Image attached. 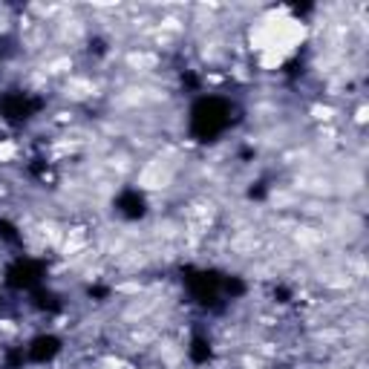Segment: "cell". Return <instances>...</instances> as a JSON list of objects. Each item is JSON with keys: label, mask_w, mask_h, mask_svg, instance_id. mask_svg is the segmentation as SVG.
<instances>
[{"label": "cell", "mask_w": 369, "mask_h": 369, "mask_svg": "<svg viewBox=\"0 0 369 369\" xmlns=\"http://www.w3.org/2000/svg\"><path fill=\"white\" fill-rule=\"evenodd\" d=\"M58 352H61V338H55V335H38L26 346V358L32 363H49L58 358Z\"/></svg>", "instance_id": "cell-6"}, {"label": "cell", "mask_w": 369, "mask_h": 369, "mask_svg": "<svg viewBox=\"0 0 369 369\" xmlns=\"http://www.w3.org/2000/svg\"><path fill=\"white\" fill-rule=\"evenodd\" d=\"M24 361H29L24 349H12V352L6 355V366H9V369H21V366H24Z\"/></svg>", "instance_id": "cell-11"}, {"label": "cell", "mask_w": 369, "mask_h": 369, "mask_svg": "<svg viewBox=\"0 0 369 369\" xmlns=\"http://www.w3.org/2000/svg\"><path fill=\"white\" fill-rule=\"evenodd\" d=\"M107 52V41L104 38H95V41H90V55H104Z\"/></svg>", "instance_id": "cell-15"}, {"label": "cell", "mask_w": 369, "mask_h": 369, "mask_svg": "<svg viewBox=\"0 0 369 369\" xmlns=\"http://www.w3.org/2000/svg\"><path fill=\"white\" fill-rule=\"evenodd\" d=\"M182 84L188 87V90H199V79H197V75H193V72H182Z\"/></svg>", "instance_id": "cell-16"}, {"label": "cell", "mask_w": 369, "mask_h": 369, "mask_svg": "<svg viewBox=\"0 0 369 369\" xmlns=\"http://www.w3.org/2000/svg\"><path fill=\"white\" fill-rule=\"evenodd\" d=\"M248 199H265V182H257L248 188Z\"/></svg>", "instance_id": "cell-14"}, {"label": "cell", "mask_w": 369, "mask_h": 369, "mask_svg": "<svg viewBox=\"0 0 369 369\" xmlns=\"http://www.w3.org/2000/svg\"><path fill=\"white\" fill-rule=\"evenodd\" d=\"M29 170H32V177L44 179V182H47V179H52V170H49V165H47V162H35Z\"/></svg>", "instance_id": "cell-12"}, {"label": "cell", "mask_w": 369, "mask_h": 369, "mask_svg": "<svg viewBox=\"0 0 369 369\" xmlns=\"http://www.w3.org/2000/svg\"><path fill=\"white\" fill-rule=\"evenodd\" d=\"M274 300H277V303H288V300H291V291H288L286 286H277V288H274Z\"/></svg>", "instance_id": "cell-17"}, {"label": "cell", "mask_w": 369, "mask_h": 369, "mask_svg": "<svg viewBox=\"0 0 369 369\" xmlns=\"http://www.w3.org/2000/svg\"><path fill=\"white\" fill-rule=\"evenodd\" d=\"M32 306L41 309V312H49V315H58L64 309L61 297H58L55 291H49V288H35L32 291Z\"/></svg>", "instance_id": "cell-7"}, {"label": "cell", "mask_w": 369, "mask_h": 369, "mask_svg": "<svg viewBox=\"0 0 369 369\" xmlns=\"http://www.w3.org/2000/svg\"><path fill=\"white\" fill-rule=\"evenodd\" d=\"M87 295H90L92 300H107V297H110V288H107V286H90Z\"/></svg>", "instance_id": "cell-13"}, {"label": "cell", "mask_w": 369, "mask_h": 369, "mask_svg": "<svg viewBox=\"0 0 369 369\" xmlns=\"http://www.w3.org/2000/svg\"><path fill=\"white\" fill-rule=\"evenodd\" d=\"M231 113H234L231 101L220 99V95H202V99L190 107V136L202 145L217 142L220 136L234 124Z\"/></svg>", "instance_id": "cell-1"}, {"label": "cell", "mask_w": 369, "mask_h": 369, "mask_svg": "<svg viewBox=\"0 0 369 369\" xmlns=\"http://www.w3.org/2000/svg\"><path fill=\"white\" fill-rule=\"evenodd\" d=\"M44 107V99H35L29 92H9L3 95V101H0V113H3V119L9 124H24L29 122L32 115H38Z\"/></svg>", "instance_id": "cell-4"}, {"label": "cell", "mask_w": 369, "mask_h": 369, "mask_svg": "<svg viewBox=\"0 0 369 369\" xmlns=\"http://www.w3.org/2000/svg\"><path fill=\"white\" fill-rule=\"evenodd\" d=\"M44 274H47V265L41 260L21 257V260H15L9 265V271H6V286L9 288H17V291H35V288H41Z\"/></svg>", "instance_id": "cell-3"}, {"label": "cell", "mask_w": 369, "mask_h": 369, "mask_svg": "<svg viewBox=\"0 0 369 369\" xmlns=\"http://www.w3.org/2000/svg\"><path fill=\"white\" fill-rule=\"evenodd\" d=\"M0 240L9 243V245H17V243H21V234H17V228H15L9 220H0Z\"/></svg>", "instance_id": "cell-10"}, {"label": "cell", "mask_w": 369, "mask_h": 369, "mask_svg": "<svg viewBox=\"0 0 369 369\" xmlns=\"http://www.w3.org/2000/svg\"><path fill=\"white\" fill-rule=\"evenodd\" d=\"M243 295H245V283H243L240 277L225 274V277H222V297L237 300V297H243Z\"/></svg>", "instance_id": "cell-9"}, {"label": "cell", "mask_w": 369, "mask_h": 369, "mask_svg": "<svg viewBox=\"0 0 369 369\" xmlns=\"http://www.w3.org/2000/svg\"><path fill=\"white\" fill-rule=\"evenodd\" d=\"M115 211H119V217L136 222V220H142L145 213H147V199H145V193H139L136 188H124L119 197H115Z\"/></svg>", "instance_id": "cell-5"}, {"label": "cell", "mask_w": 369, "mask_h": 369, "mask_svg": "<svg viewBox=\"0 0 369 369\" xmlns=\"http://www.w3.org/2000/svg\"><path fill=\"white\" fill-rule=\"evenodd\" d=\"M222 277L220 271L213 268H185L182 271V280L190 291V297L197 300L205 309H213V312H222Z\"/></svg>", "instance_id": "cell-2"}, {"label": "cell", "mask_w": 369, "mask_h": 369, "mask_svg": "<svg viewBox=\"0 0 369 369\" xmlns=\"http://www.w3.org/2000/svg\"><path fill=\"white\" fill-rule=\"evenodd\" d=\"M188 355H190V361L197 363V366H205V363H211V358H213L211 341H208L205 335H193V341H190V346H188Z\"/></svg>", "instance_id": "cell-8"}]
</instances>
